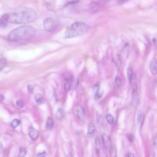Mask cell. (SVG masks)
Returning <instances> with one entry per match:
<instances>
[{
    "mask_svg": "<svg viewBox=\"0 0 157 157\" xmlns=\"http://www.w3.org/2000/svg\"><path fill=\"white\" fill-rule=\"evenodd\" d=\"M46 153L45 152H42V153H38L37 155L38 156H39V157H44L45 154H46Z\"/></svg>",
    "mask_w": 157,
    "mask_h": 157,
    "instance_id": "cell-30",
    "label": "cell"
},
{
    "mask_svg": "<svg viewBox=\"0 0 157 157\" xmlns=\"http://www.w3.org/2000/svg\"><path fill=\"white\" fill-rule=\"evenodd\" d=\"M127 156H126L130 157H133L134 156V154L132 153H130L129 154H128V155H127Z\"/></svg>",
    "mask_w": 157,
    "mask_h": 157,
    "instance_id": "cell-35",
    "label": "cell"
},
{
    "mask_svg": "<svg viewBox=\"0 0 157 157\" xmlns=\"http://www.w3.org/2000/svg\"><path fill=\"white\" fill-rule=\"evenodd\" d=\"M129 140L130 142H132L134 140V137L132 135H129L128 137Z\"/></svg>",
    "mask_w": 157,
    "mask_h": 157,
    "instance_id": "cell-33",
    "label": "cell"
},
{
    "mask_svg": "<svg viewBox=\"0 0 157 157\" xmlns=\"http://www.w3.org/2000/svg\"><path fill=\"white\" fill-rule=\"evenodd\" d=\"M96 93L95 98L96 99H99L102 97L104 91L100 90L99 84H97L95 86Z\"/></svg>",
    "mask_w": 157,
    "mask_h": 157,
    "instance_id": "cell-11",
    "label": "cell"
},
{
    "mask_svg": "<svg viewBox=\"0 0 157 157\" xmlns=\"http://www.w3.org/2000/svg\"><path fill=\"white\" fill-rule=\"evenodd\" d=\"M75 113L78 117L81 120L84 118L85 113L84 109L81 105H78L75 108Z\"/></svg>",
    "mask_w": 157,
    "mask_h": 157,
    "instance_id": "cell-7",
    "label": "cell"
},
{
    "mask_svg": "<svg viewBox=\"0 0 157 157\" xmlns=\"http://www.w3.org/2000/svg\"><path fill=\"white\" fill-rule=\"evenodd\" d=\"M39 132L38 131L34 129H32L29 133V136L34 140L36 139L39 136Z\"/></svg>",
    "mask_w": 157,
    "mask_h": 157,
    "instance_id": "cell-15",
    "label": "cell"
},
{
    "mask_svg": "<svg viewBox=\"0 0 157 157\" xmlns=\"http://www.w3.org/2000/svg\"><path fill=\"white\" fill-rule=\"evenodd\" d=\"M129 1V0H118V2L120 4H124Z\"/></svg>",
    "mask_w": 157,
    "mask_h": 157,
    "instance_id": "cell-32",
    "label": "cell"
},
{
    "mask_svg": "<svg viewBox=\"0 0 157 157\" xmlns=\"http://www.w3.org/2000/svg\"><path fill=\"white\" fill-rule=\"evenodd\" d=\"M154 145L157 148V136L155 138L154 140Z\"/></svg>",
    "mask_w": 157,
    "mask_h": 157,
    "instance_id": "cell-34",
    "label": "cell"
},
{
    "mask_svg": "<svg viewBox=\"0 0 157 157\" xmlns=\"http://www.w3.org/2000/svg\"><path fill=\"white\" fill-rule=\"evenodd\" d=\"M144 117L145 116L143 112L142 111H140L138 114L137 122L140 125H142L144 121Z\"/></svg>",
    "mask_w": 157,
    "mask_h": 157,
    "instance_id": "cell-16",
    "label": "cell"
},
{
    "mask_svg": "<svg viewBox=\"0 0 157 157\" xmlns=\"http://www.w3.org/2000/svg\"><path fill=\"white\" fill-rule=\"evenodd\" d=\"M35 34L34 28L29 25H25L11 31L8 36V39L13 41H27L32 39Z\"/></svg>",
    "mask_w": 157,
    "mask_h": 157,
    "instance_id": "cell-2",
    "label": "cell"
},
{
    "mask_svg": "<svg viewBox=\"0 0 157 157\" xmlns=\"http://www.w3.org/2000/svg\"><path fill=\"white\" fill-rule=\"evenodd\" d=\"M58 111L62 116H63L65 115V112L64 110L62 108H60L58 110Z\"/></svg>",
    "mask_w": 157,
    "mask_h": 157,
    "instance_id": "cell-29",
    "label": "cell"
},
{
    "mask_svg": "<svg viewBox=\"0 0 157 157\" xmlns=\"http://www.w3.org/2000/svg\"><path fill=\"white\" fill-rule=\"evenodd\" d=\"M112 148L111 150L112 151V152H111L112 155V157L115 156L114 155H116V153L115 152H114V151L113 150H112Z\"/></svg>",
    "mask_w": 157,
    "mask_h": 157,
    "instance_id": "cell-37",
    "label": "cell"
},
{
    "mask_svg": "<svg viewBox=\"0 0 157 157\" xmlns=\"http://www.w3.org/2000/svg\"><path fill=\"white\" fill-rule=\"evenodd\" d=\"M73 156L72 155V154L71 153H70L68 155V156H67V157H73Z\"/></svg>",
    "mask_w": 157,
    "mask_h": 157,
    "instance_id": "cell-40",
    "label": "cell"
},
{
    "mask_svg": "<svg viewBox=\"0 0 157 157\" xmlns=\"http://www.w3.org/2000/svg\"><path fill=\"white\" fill-rule=\"evenodd\" d=\"M96 117H97V121H99L100 118V114H99L97 113V114Z\"/></svg>",
    "mask_w": 157,
    "mask_h": 157,
    "instance_id": "cell-38",
    "label": "cell"
},
{
    "mask_svg": "<svg viewBox=\"0 0 157 157\" xmlns=\"http://www.w3.org/2000/svg\"><path fill=\"white\" fill-rule=\"evenodd\" d=\"M95 130V126L92 123L89 124L88 127L87 137L90 139L94 137Z\"/></svg>",
    "mask_w": 157,
    "mask_h": 157,
    "instance_id": "cell-8",
    "label": "cell"
},
{
    "mask_svg": "<svg viewBox=\"0 0 157 157\" xmlns=\"http://www.w3.org/2000/svg\"><path fill=\"white\" fill-rule=\"evenodd\" d=\"M35 100L38 104H41L44 102L43 95L40 94H38L35 96Z\"/></svg>",
    "mask_w": 157,
    "mask_h": 157,
    "instance_id": "cell-17",
    "label": "cell"
},
{
    "mask_svg": "<svg viewBox=\"0 0 157 157\" xmlns=\"http://www.w3.org/2000/svg\"><path fill=\"white\" fill-rule=\"evenodd\" d=\"M20 124V121L18 119H15L13 121L11 124V125L13 128H14L18 126Z\"/></svg>",
    "mask_w": 157,
    "mask_h": 157,
    "instance_id": "cell-26",
    "label": "cell"
},
{
    "mask_svg": "<svg viewBox=\"0 0 157 157\" xmlns=\"http://www.w3.org/2000/svg\"><path fill=\"white\" fill-rule=\"evenodd\" d=\"M6 64V61L4 57H1L0 60V70L2 71L4 68Z\"/></svg>",
    "mask_w": 157,
    "mask_h": 157,
    "instance_id": "cell-21",
    "label": "cell"
},
{
    "mask_svg": "<svg viewBox=\"0 0 157 157\" xmlns=\"http://www.w3.org/2000/svg\"><path fill=\"white\" fill-rule=\"evenodd\" d=\"M44 26L46 31H52L55 29L57 25V21L52 18H47L44 21Z\"/></svg>",
    "mask_w": 157,
    "mask_h": 157,
    "instance_id": "cell-4",
    "label": "cell"
},
{
    "mask_svg": "<svg viewBox=\"0 0 157 157\" xmlns=\"http://www.w3.org/2000/svg\"><path fill=\"white\" fill-rule=\"evenodd\" d=\"M88 25L82 22H76L72 24L66 29L65 37L66 38H72L81 36L88 30Z\"/></svg>",
    "mask_w": 157,
    "mask_h": 157,
    "instance_id": "cell-3",
    "label": "cell"
},
{
    "mask_svg": "<svg viewBox=\"0 0 157 157\" xmlns=\"http://www.w3.org/2000/svg\"><path fill=\"white\" fill-rule=\"evenodd\" d=\"M95 143L96 144V149L98 152H99L100 150L101 142L100 139L98 136H97L95 139Z\"/></svg>",
    "mask_w": 157,
    "mask_h": 157,
    "instance_id": "cell-19",
    "label": "cell"
},
{
    "mask_svg": "<svg viewBox=\"0 0 157 157\" xmlns=\"http://www.w3.org/2000/svg\"><path fill=\"white\" fill-rule=\"evenodd\" d=\"M27 89L29 92L31 93L33 90V88L31 84H28L27 86Z\"/></svg>",
    "mask_w": 157,
    "mask_h": 157,
    "instance_id": "cell-28",
    "label": "cell"
},
{
    "mask_svg": "<svg viewBox=\"0 0 157 157\" xmlns=\"http://www.w3.org/2000/svg\"><path fill=\"white\" fill-rule=\"evenodd\" d=\"M26 154V150L23 147H21L20 148L19 153L18 157H23Z\"/></svg>",
    "mask_w": 157,
    "mask_h": 157,
    "instance_id": "cell-25",
    "label": "cell"
},
{
    "mask_svg": "<svg viewBox=\"0 0 157 157\" xmlns=\"http://www.w3.org/2000/svg\"><path fill=\"white\" fill-rule=\"evenodd\" d=\"M134 74L133 67L132 66L130 65L128 67L127 70V77H128L129 80Z\"/></svg>",
    "mask_w": 157,
    "mask_h": 157,
    "instance_id": "cell-20",
    "label": "cell"
},
{
    "mask_svg": "<svg viewBox=\"0 0 157 157\" xmlns=\"http://www.w3.org/2000/svg\"><path fill=\"white\" fill-rule=\"evenodd\" d=\"M106 119L108 122L110 124H113L114 122V118L110 114H108L106 116Z\"/></svg>",
    "mask_w": 157,
    "mask_h": 157,
    "instance_id": "cell-22",
    "label": "cell"
},
{
    "mask_svg": "<svg viewBox=\"0 0 157 157\" xmlns=\"http://www.w3.org/2000/svg\"><path fill=\"white\" fill-rule=\"evenodd\" d=\"M71 87V83L69 82H65L64 85V89L65 91L67 92L70 90Z\"/></svg>",
    "mask_w": 157,
    "mask_h": 157,
    "instance_id": "cell-24",
    "label": "cell"
},
{
    "mask_svg": "<svg viewBox=\"0 0 157 157\" xmlns=\"http://www.w3.org/2000/svg\"><path fill=\"white\" fill-rule=\"evenodd\" d=\"M9 15L5 14L3 15L0 19V28L6 27L9 22Z\"/></svg>",
    "mask_w": 157,
    "mask_h": 157,
    "instance_id": "cell-6",
    "label": "cell"
},
{
    "mask_svg": "<svg viewBox=\"0 0 157 157\" xmlns=\"http://www.w3.org/2000/svg\"><path fill=\"white\" fill-rule=\"evenodd\" d=\"M63 76L65 82H70L71 83L73 81V76L68 72H65L64 73H63Z\"/></svg>",
    "mask_w": 157,
    "mask_h": 157,
    "instance_id": "cell-13",
    "label": "cell"
},
{
    "mask_svg": "<svg viewBox=\"0 0 157 157\" xmlns=\"http://www.w3.org/2000/svg\"><path fill=\"white\" fill-rule=\"evenodd\" d=\"M150 70L151 73L154 75H157V62L153 60L150 65Z\"/></svg>",
    "mask_w": 157,
    "mask_h": 157,
    "instance_id": "cell-10",
    "label": "cell"
},
{
    "mask_svg": "<svg viewBox=\"0 0 157 157\" xmlns=\"http://www.w3.org/2000/svg\"><path fill=\"white\" fill-rule=\"evenodd\" d=\"M3 150H4L3 147V145H2V144H1V151L3 152Z\"/></svg>",
    "mask_w": 157,
    "mask_h": 157,
    "instance_id": "cell-39",
    "label": "cell"
},
{
    "mask_svg": "<svg viewBox=\"0 0 157 157\" xmlns=\"http://www.w3.org/2000/svg\"><path fill=\"white\" fill-rule=\"evenodd\" d=\"M53 125V119L51 118H49L46 124V128L48 130H50L52 129Z\"/></svg>",
    "mask_w": 157,
    "mask_h": 157,
    "instance_id": "cell-18",
    "label": "cell"
},
{
    "mask_svg": "<svg viewBox=\"0 0 157 157\" xmlns=\"http://www.w3.org/2000/svg\"><path fill=\"white\" fill-rule=\"evenodd\" d=\"M4 99H5V98H4L3 96L2 95H1V96H0V100H1V102L3 101Z\"/></svg>",
    "mask_w": 157,
    "mask_h": 157,
    "instance_id": "cell-36",
    "label": "cell"
},
{
    "mask_svg": "<svg viewBox=\"0 0 157 157\" xmlns=\"http://www.w3.org/2000/svg\"><path fill=\"white\" fill-rule=\"evenodd\" d=\"M16 104L18 107L21 108H23L25 106L24 102L22 100H19L17 101Z\"/></svg>",
    "mask_w": 157,
    "mask_h": 157,
    "instance_id": "cell-27",
    "label": "cell"
},
{
    "mask_svg": "<svg viewBox=\"0 0 157 157\" xmlns=\"http://www.w3.org/2000/svg\"><path fill=\"white\" fill-rule=\"evenodd\" d=\"M102 139L105 148L108 150H111L112 148V142L109 136L104 133L103 135Z\"/></svg>",
    "mask_w": 157,
    "mask_h": 157,
    "instance_id": "cell-5",
    "label": "cell"
},
{
    "mask_svg": "<svg viewBox=\"0 0 157 157\" xmlns=\"http://www.w3.org/2000/svg\"><path fill=\"white\" fill-rule=\"evenodd\" d=\"M130 84L133 90H137L138 88V81L136 75L134 74L129 79Z\"/></svg>",
    "mask_w": 157,
    "mask_h": 157,
    "instance_id": "cell-9",
    "label": "cell"
},
{
    "mask_svg": "<svg viewBox=\"0 0 157 157\" xmlns=\"http://www.w3.org/2000/svg\"><path fill=\"white\" fill-rule=\"evenodd\" d=\"M115 82L116 86L118 87H120L122 84V80L118 76H116L115 79Z\"/></svg>",
    "mask_w": 157,
    "mask_h": 157,
    "instance_id": "cell-23",
    "label": "cell"
},
{
    "mask_svg": "<svg viewBox=\"0 0 157 157\" xmlns=\"http://www.w3.org/2000/svg\"><path fill=\"white\" fill-rule=\"evenodd\" d=\"M36 12L31 8L19 7L9 15V22L14 24H25L32 23L37 18Z\"/></svg>",
    "mask_w": 157,
    "mask_h": 157,
    "instance_id": "cell-1",
    "label": "cell"
},
{
    "mask_svg": "<svg viewBox=\"0 0 157 157\" xmlns=\"http://www.w3.org/2000/svg\"><path fill=\"white\" fill-rule=\"evenodd\" d=\"M113 61L116 65V68L118 70H120L121 64V57L118 54L116 57L114 59Z\"/></svg>",
    "mask_w": 157,
    "mask_h": 157,
    "instance_id": "cell-14",
    "label": "cell"
},
{
    "mask_svg": "<svg viewBox=\"0 0 157 157\" xmlns=\"http://www.w3.org/2000/svg\"><path fill=\"white\" fill-rule=\"evenodd\" d=\"M132 103L137 104L138 103L139 95L137 90H133L132 92Z\"/></svg>",
    "mask_w": 157,
    "mask_h": 157,
    "instance_id": "cell-12",
    "label": "cell"
},
{
    "mask_svg": "<svg viewBox=\"0 0 157 157\" xmlns=\"http://www.w3.org/2000/svg\"><path fill=\"white\" fill-rule=\"evenodd\" d=\"M153 41L156 47L157 48V37H155L153 39Z\"/></svg>",
    "mask_w": 157,
    "mask_h": 157,
    "instance_id": "cell-31",
    "label": "cell"
}]
</instances>
